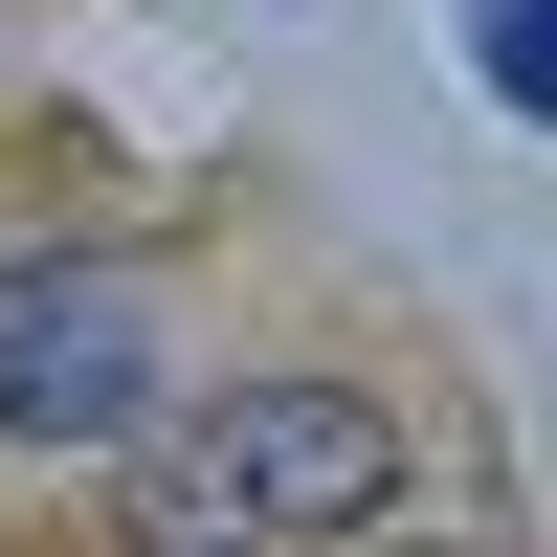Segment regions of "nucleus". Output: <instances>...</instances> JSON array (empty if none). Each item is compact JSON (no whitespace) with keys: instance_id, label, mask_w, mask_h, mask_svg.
I'll use <instances>...</instances> for the list:
<instances>
[{"instance_id":"obj_1","label":"nucleus","mask_w":557,"mask_h":557,"mask_svg":"<svg viewBox=\"0 0 557 557\" xmlns=\"http://www.w3.org/2000/svg\"><path fill=\"white\" fill-rule=\"evenodd\" d=\"M401 469H424V424L380 380L268 357V380H201L112 446V557H335L401 513Z\"/></svg>"},{"instance_id":"obj_2","label":"nucleus","mask_w":557,"mask_h":557,"mask_svg":"<svg viewBox=\"0 0 557 557\" xmlns=\"http://www.w3.org/2000/svg\"><path fill=\"white\" fill-rule=\"evenodd\" d=\"M178 401L157 268L134 246H0V446H134Z\"/></svg>"},{"instance_id":"obj_3","label":"nucleus","mask_w":557,"mask_h":557,"mask_svg":"<svg viewBox=\"0 0 557 557\" xmlns=\"http://www.w3.org/2000/svg\"><path fill=\"white\" fill-rule=\"evenodd\" d=\"M469 89L491 112H557V0H469Z\"/></svg>"},{"instance_id":"obj_4","label":"nucleus","mask_w":557,"mask_h":557,"mask_svg":"<svg viewBox=\"0 0 557 557\" xmlns=\"http://www.w3.org/2000/svg\"><path fill=\"white\" fill-rule=\"evenodd\" d=\"M424 557H513V535H424Z\"/></svg>"}]
</instances>
